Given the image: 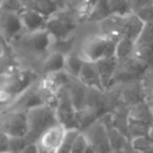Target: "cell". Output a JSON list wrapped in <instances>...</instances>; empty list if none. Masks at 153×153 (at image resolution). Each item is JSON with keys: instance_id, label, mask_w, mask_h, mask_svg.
<instances>
[{"instance_id": "1", "label": "cell", "mask_w": 153, "mask_h": 153, "mask_svg": "<svg viewBox=\"0 0 153 153\" xmlns=\"http://www.w3.org/2000/svg\"><path fill=\"white\" fill-rule=\"evenodd\" d=\"M145 26V22L135 13L126 15H110L100 22L101 34L117 43L122 39L135 41Z\"/></svg>"}, {"instance_id": "2", "label": "cell", "mask_w": 153, "mask_h": 153, "mask_svg": "<svg viewBox=\"0 0 153 153\" xmlns=\"http://www.w3.org/2000/svg\"><path fill=\"white\" fill-rule=\"evenodd\" d=\"M26 114L28 120V133L25 137L30 144H36L47 129L59 124L56 109L46 105L34 107L26 111Z\"/></svg>"}, {"instance_id": "3", "label": "cell", "mask_w": 153, "mask_h": 153, "mask_svg": "<svg viewBox=\"0 0 153 153\" xmlns=\"http://www.w3.org/2000/svg\"><path fill=\"white\" fill-rule=\"evenodd\" d=\"M36 79L30 70H19L9 76H1V102L5 103L28 89Z\"/></svg>"}, {"instance_id": "4", "label": "cell", "mask_w": 153, "mask_h": 153, "mask_svg": "<svg viewBox=\"0 0 153 153\" xmlns=\"http://www.w3.org/2000/svg\"><path fill=\"white\" fill-rule=\"evenodd\" d=\"M117 43L105 35H97L88 38L82 46V56L85 61L97 62L115 55Z\"/></svg>"}, {"instance_id": "5", "label": "cell", "mask_w": 153, "mask_h": 153, "mask_svg": "<svg viewBox=\"0 0 153 153\" xmlns=\"http://www.w3.org/2000/svg\"><path fill=\"white\" fill-rule=\"evenodd\" d=\"M76 28V18L66 10H63L49 16L45 30L53 36V40H64L68 39Z\"/></svg>"}, {"instance_id": "6", "label": "cell", "mask_w": 153, "mask_h": 153, "mask_svg": "<svg viewBox=\"0 0 153 153\" xmlns=\"http://www.w3.org/2000/svg\"><path fill=\"white\" fill-rule=\"evenodd\" d=\"M1 133L10 137H25L28 133V120L26 111H12L2 120Z\"/></svg>"}, {"instance_id": "7", "label": "cell", "mask_w": 153, "mask_h": 153, "mask_svg": "<svg viewBox=\"0 0 153 153\" xmlns=\"http://www.w3.org/2000/svg\"><path fill=\"white\" fill-rule=\"evenodd\" d=\"M56 111L59 123L63 125L66 129H72V128L79 129V124L76 119L78 111L72 104L69 90L67 88H64L59 92V104Z\"/></svg>"}, {"instance_id": "8", "label": "cell", "mask_w": 153, "mask_h": 153, "mask_svg": "<svg viewBox=\"0 0 153 153\" xmlns=\"http://www.w3.org/2000/svg\"><path fill=\"white\" fill-rule=\"evenodd\" d=\"M66 128L60 123L47 129L36 143L38 153H51L57 151L63 140Z\"/></svg>"}, {"instance_id": "9", "label": "cell", "mask_w": 153, "mask_h": 153, "mask_svg": "<svg viewBox=\"0 0 153 153\" xmlns=\"http://www.w3.org/2000/svg\"><path fill=\"white\" fill-rule=\"evenodd\" d=\"M149 64L136 59L135 57H130L128 59L119 61L117 69L113 78L112 84L114 81H129L138 78L145 71Z\"/></svg>"}, {"instance_id": "10", "label": "cell", "mask_w": 153, "mask_h": 153, "mask_svg": "<svg viewBox=\"0 0 153 153\" xmlns=\"http://www.w3.org/2000/svg\"><path fill=\"white\" fill-rule=\"evenodd\" d=\"M0 27L2 38L7 42L13 40L24 28L20 15L13 12L1 11L0 14Z\"/></svg>"}, {"instance_id": "11", "label": "cell", "mask_w": 153, "mask_h": 153, "mask_svg": "<svg viewBox=\"0 0 153 153\" xmlns=\"http://www.w3.org/2000/svg\"><path fill=\"white\" fill-rule=\"evenodd\" d=\"M98 67L99 74H100L101 81H102L103 87L105 90L109 88V86L112 85L113 78L115 76V72L117 69V65H119V60L114 56H111L108 58H104L99 61L94 62Z\"/></svg>"}, {"instance_id": "12", "label": "cell", "mask_w": 153, "mask_h": 153, "mask_svg": "<svg viewBox=\"0 0 153 153\" xmlns=\"http://www.w3.org/2000/svg\"><path fill=\"white\" fill-rule=\"evenodd\" d=\"M76 79L79 80L83 85H85L86 87L96 88V89L100 90L102 92L106 91L105 88L103 87L100 74H99L98 67H97L94 62L85 61L83 68H82L81 72H80L79 76Z\"/></svg>"}, {"instance_id": "13", "label": "cell", "mask_w": 153, "mask_h": 153, "mask_svg": "<svg viewBox=\"0 0 153 153\" xmlns=\"http://www.w3.org/2000/svg\"><path fill=\"white\" fill-rule=\"evenodd\" d=\"M53 36L46 30L27 33L24 38V43L27 47L36 53H44L53 44Z\"/></svg>"}, {"instance_id": "14", "label": "cell", "mask_w": 153, "mask_h": 153, "mask_svg": "<svg viewBox=\"0 0 153 153\" xmlns=\"http://www.w3.org/2000/svg\"><path fill=\"white\" fill-rule=\"evenodd\" d=\"M20 18H21L23 26L27 30V33H34L45 30L47 19H48L47 16L28 9H25L20 14Z\"/></svg>"}, {"instance_id": "15", "label": "cell", "mask_w": 153, "mask_h": 153, "mask_svg": "<svg viewBox=\"0 0 153 153\" xmlns=\"http://www.w3.org/2000/svg\"><path fill=\"white\" fill-rule=\"evenodd\" d=\"M1 76H9L19 71V63L16 60L14 53L5 39L2 38L1 43Z\"/></svg>"}, {"instance_id": "16", "label": "cell", "mask_w": 153, "mask_h": 153, "mask_svg": "<svg viewBox=\"0 0 153 153\" xmlns=\"http://www.w3.org/2000/svg\"><path fill=\"white\" fill-rule=\"evenodd\" d=\"M69 74L67 72L60 70V71L51 72L41 82V85L46 87L47 89L51 91L59 94L62 89L65 88V86L69 83Z\"/></svg>"}, {"instance_id": "17", "label": "cell", "mask_w": 153, "mask_h": 153, "mask_svg": "<svg viewBox=\"0 0 153 153\" xmlns=\"http://www.w3.org/2000/svg\"><path fill=\"white\" fill-rule=\"evenodd\" d=\"M21 1L25 9L39 12L47 17L59 11L53 0H21Z\"/></svg>"}, {"instance_id": "18", "label": "cell", "mask_w": 153, "mask_h": 153, "mask_svg": "<svg viewBox=\"0 0 153 153\" xmlns=\"http://www.w3.org/2000/svg\"><path fill=\"white\" fill-rule=\"evenodd\" d=\"M94 142L90 145L94 146L98 153H110L111 146L109 142L108 131L105 129L104 126H99L94 132Z\"/></svg>"}, {"instance_id": "19", "label": "cell", "mask_w": 153, "mask_h": 153, "mask_svg": "<svg viewBox=\"0 0 153 153\" xmlns=\"http://www.w3.org/2000/svg\"><path fill=\"white\" fill-rule=\"evenodd\" d=\"M85 87L86 86L79 81V84H74L68 88L70 99L76 111L81 110L87 106V94L85 91Z\"/></svg>"}, {"instance_id": "20", "label": "cell", "mask_w": 153, "mask_h": 153, "mask_svg": "<svg viewBox=\"0 0 153 153\" xmlns=\"http://www.w3.org/2000/svg\"><path fill=\"white\" fill-rule=\"evenodd\" d=\"M127 124L128 132L130 135H132V138L137 136H149L150 134L151 126H152L151 123L127 117Z\"/></svg>"}, {"instance_id": "21", "label": "cell", "mask_w": 153, "mask_h": 153, "mask_svg": "<svg viewBox=\"0 0 153 153\" xmlns=\"http://www.w3.org/2000/svg\"><path fill=\"white\" fill-rule=\"evenodd\" d=\"M65 55L59 53V51H53V53L49 55V57L45 60L44 64H43L44 70L47 74L63 70L65 68Z\"/></svg>"}, {"instance_id": "22", "label": "cell", "mask_w": 153, "mask_h": 153, "mask_svg": "<svg viewBox=\"0 0 153 153\" xmlns=\"http://www.w3.org/2000/svg\"><path fill=\"white\" fill-rule=\"evenodd\" d=\"M111 14L110 7H109L108 0H99L96 7L91 11L87 18V21H94V22H101L108 18Z\"/></svg>"}, {"instance_id": "23", "label": "cell", "mask_w": 153, "mask_h": 153, "mask_svg": "<svg viewBox=\"0 0 153 153\" xmlns=\"http://www.w3.org/2000/svg\"><path fill=\"white\" fill-rule=\"evenodd\" d=\"M134 42L135 41L131 39H122L117 43V48H115V57L119 61L128 59V58L133 56L134 51Z\"/></svg>"}, {"instance_id": "24", "label": "cell", "mask_w": 153, "mask_h": 153, "mask_svg": "<svg viewBox=\"0 0 153 153\" xmlns=\"http://www.w3.org/2000/svg\"><path fill=\"white\" fill-rule=\"evenodd\" d=\"M84 63H85V60L83 58H80L74 55L67 56L65 60V68L64 69L69 76H74V78H78L82 68H83Z\"/></svg>"}, {"instance_id": "25", "label": "cell", "mask_w": 153, "mask_h": 153, "mask_svg": "<svg viewBox=\"0 0 153 153\" xmlns=\"http://www.w3.org/2000/svg\"><path fill=\"white\" fill-rule=\"evenodd\" d=\"M81 133L79 129L76 128H72V129H66L65 135L63 137L61 145H60L59 149L57 150V153H70L71 152L72 146H74V142H76L78 135Z\"/></svg>"}, {"instance_id": "26", "label": "cell", "mask_w": 153, "mask_h": 153, "mask_svg": "<svg viewBox=\"0 0 153 153\" xmlns=\"http://www.w3.org/2000/svg\"><path fill=\"white\" fill-rule=\"evenodd\" d=\"M111 14L114 15H126L133 13L132 0H108Z\"/></svg>"}, {"instance_id": "27", "label": "cell", "mask_w": 153, "mask_h": 153, "mask_svg": "<svg viewBox=\"0 0 153 153\" xmlns=\"http://www.w3.org/2000/svg\"><path fill=\"white\" fill-rule=\"evenodd\" d=\"M107 131H108L111 149H113V150H121L125 146L126 142H127V138L125 137V135L115 127H112L111 130H107Z\"/></svg>"}, {"instance_id": "28", "label": "cell", "mask_w": 153, "mask_h": 153, "mask_svg": "<svg viewBox=\"0 0 153 153\" xmlns=\"http://www.w3.org/2000/svg\"><path fill=\"white\" fill-rule=\"evenodd\" d=\"M128 117L153 124L152 114H151L150 111H149V109L147 108V107L145 106L144 104H136L135 106H134L133 108L130 110Z\"/></svg>"}, {"instance_id": "29", "label": "cell", "mask_w": 153, "mask_h": 153, "mask_svg": "<svg viewBox=\"0 0 153 153\" xmlns=\"http://www.w3.org/2000/svg\"><path fill=\"white\" fill-rule=\"evenodd\" d=\"M25 10V7L21 0H1V11L13 12L21 14Z\"/></svg>"}, {"instance_id": "30", "label": "cell", "mask_w": 153, "mask_h": 153, "mask_svg": "<svg viewBox=\"0 0 153 153\" xmlns=\"http://www.w3.org/2000/svg\"><path fill=\"white\" fill-rule=\"evenodd\" d=\"M28 145L30 144L27 142L26 137H10L7 153H21Z\"/></svg>"}, {"instance_id": "31", "label": "cell", "mask_w": 153, "mask_h": 153, "mask_svg": "<svg viewBox=\"0 0 153 153\" xmlns=\"http://www.w3.org/2000/svg\"><path fill=\"white\" fill-rule=\"evenodd\" d=\"M151 145H153V140H151L150 136H137V137H133L131 140L132 149L140 152H144Z\"/></svg>"}, {"instance_id": "32", "label": "cell", "mask_w": 153, "mask_h": 153, "mask_svg": "<svg viewBox=\"0 0 153 153\" xmlns=\"http://www.w3.org/2000/svg\"><path fill=\"white\" fill-rule=\"evenodd\" d=\"M90 143L88 137L84 133H80L72 146L71 152L70 153H85L87 148L89 147Z\"/></svg>"}, {"instance_id": "33", "label": "cell", "mask_w": 153, "mask_h": 153, "mask_svg": "<svg viewBox=\"0 0 153 153\" xmlns=\"http://www.w3.org/2000/svg\"><path fill=\"white\" fill-rule=\"evenodd\" d=\"M74 41V37L68 39H64V40H55L53 42V46H55V51H59V53L65 55L66 53L71 49L72 43Z\"/></svg>"}, {"instance_id": "34", "label": "cell", "mask_w": 153, "mask_h": 153, "mask_svg": "<svg viewBox=\"0 0 153 153\" xmlns=\"http://www.w3.org/2000/svg\"><path fill=\"white\" fill-rule=\"evenodd\" d=\"M151 4H153V0H132V11L137 14Z\"/></svg>"}, {"instance_id": "35", "label": "cell", "mask_w": 153, "mask_h": 153, "mask_svg": "<svg viewBox=\"0 0 153 153\" xmlns=\"http://www.w3.org/2000/svg\"><path fill=\"white\" fill-rule=\"evenodd\" d=\"M9 145H10V136L7 134L1 133V138H0V148H1V153L9 152Z\"/></svg>"}, {"instance_id": "36", "label": "cell", "mask_w": 153, "mask_h": 153, "mask_svg": "<svg viewBox=\"0 0 153 153\" xmlns=\"http://www.w3.org/2000/svg\"><path fill=\"white\" fill-rule=\"evenodd\" d=\"M53 2L58 7L59 11H63V10L68 9V4H69V0H53Z\"/></svg>"}, {"instance_id": "37", "label": "cell", "mask_w": 153, "mask_h": 153, "mask_svg": "<svg viewBox=\"0 0 153 153\" xmlns=\"http://www.w3.org/2000/svg\"><path fill=\"white\" fill-rule=\"evenodd\" d=\"M85 153H98V152H97V150L94 148L92 145H89V147L87 148V150H86Z\"/></svg>"}, {"instance_id": "38", "label": "cell", "mask_w": 153, "mask_h": 153, "mask_svg": "<svg viewBox=\"0 0 153 153\" xmlns=\"http://www.w3.org/2000/svg\"><path fill=\"white\" fill-rule=\"evenodd\" d=\"M143 153H153V145H151L149 148H147Z\"/></svg>"}, {"instance_id": "39", "label": "cell", "mask_w": 153, "mask_h": 153, "mask_svg": "<svg viewBox=\"0 0 153 153\" xmlns=\"http://www.w3.org/2000/svg\"><path fill=\"white\" fill-rule=\"evenodd\" d=\"M132 153H143V152H140V151H135V150H133V152Z\"/></svg>"}, {"instance_id": "40", "label": "cell", "mask_w": 153, "mask_h": 153, "mask_svg": "<svg viewBox=\"0 0 153 153\" xmlns=\"http://www.w3.org/2000/svg\"><path fill=\"white\" fill-rule=\"evenodd\" d=\"M51 153H57V151H53V152H51Z\"/></svg>"}]
</instances>
